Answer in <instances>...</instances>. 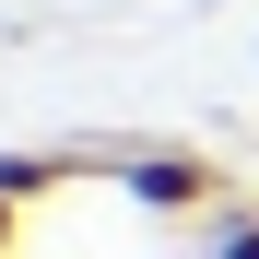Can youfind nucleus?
Here are the masks:
<instances>
[{
    "instance_id": "f03ea898",
    "label": "nucleus",
    "mask_w": 259,
    "mask_h": 259,
    "mask_svg": "<svg viewBox=\"0 0 259 259\" xmlns=\"http://www.w3.org/2000/svg\"><path fill=\"white\" fill-rule=\"evenodd\" d=\"M200 259H259V200L236 189L224 212H200Z\"/></svg>"
},
{
    "instance_id": "7ed1b4c3",
    "label": "nucleus",
    "mask_w": 259,
    "mask_h": 259,
    "mask_svg": "<svg viewBox=\"0 0 259 259\" xmlns=\"http://www.w3.org/2000/svg\"><path fill=\"white\" fill-rule=\"evenodd\" d=\"M12 247H24V200L0 189V259H12Z\"/></svg>"
},
{
    "instance_id": "f257e3e1",
    "label": "nucleus",
    "mask_w": 259,
    "mask_h": 259,
    "mask_svg": "<svg viewBox=\"0 0 259 259\" xmlns=\"http://www.w3.org/2000/svg\"><path fill=\"white\" fill-rule=\"evenodd\" d=\"M106 177L142 200L153 224H200V212H224V200H236V177H224L200 142H106Z\"/></svg>"
}]
</instances>
